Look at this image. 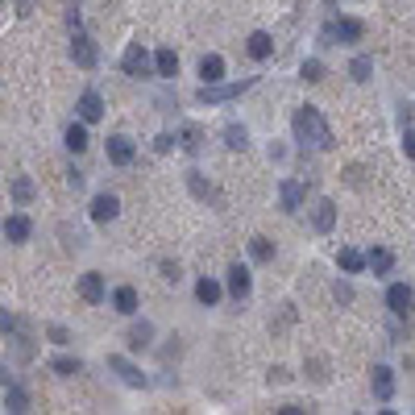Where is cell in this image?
<instances>
[{
	"label": "cell",
	"mask_w": 415,
	"mask_h": 415,
	"mask_svg": "<svg viewBox=\"0 0 415 415\" xmlns=\"http://www.w3.org/2000/svg\"><path fill=\"white\" fill-rule=\"evenodd\" d=\"M303 79H308V83H320V79H324V63H320V58H308V63H303Z\"/></svg>",
	"instance_id": "d6a6232c"
},
{
	"label": "cell",
	"mask_w": 415,
	"mask_h": 415,
	"mask_svg": "<svg viewBox=\"0 0 415 415\" xmlns=\"http://www.w3.org/2000/svg\"><path fill=\"white\" fill-rule=\"evenodd\" d=\"M249 258H253V262H270V258H274V245H270L266 237H253V241H249Z\"/></svg>",
	"instance_id": "83f0119b"
},
{
	"label": "cell",
	"mask_w": 415,
	"mask_h": 415,
	"mask_svg": "<svg viewBox=\"0 0 415 415\" xmlns=\"http://www.w3.org/2000/svg\"><path fill=\"white\" fill-rule=\"evenodd\" d=\"M50 341L54 345H67L71 337H67V328H58V324H50Z\"/></svg>",
	"instance_id": "8d00e7d4"
},
{
	"label": "cell",
	"mask_w": 415,
	"mask_h": 415,
	"mask_svg": "<svg viewBox=\"0 0 415 415\" xmlns=\"http://www.w3.org/2000/svg\"><path fill=\"white\" fill-rule=\"evenodd\" d=\"M108 369H117V374H121V378L129 382V387H146V374H142V369L133 366V362H125V357H117V353L108 357Z\"/></svg>",
	"instance_id": "30bf717a"
},
{
	"label": "cell",
	"mask_w": 415,
	"mask_h": 415,
	"mask_svg": "<svg viewBox=\"0 0 415 415\" xmlns=\"http://www.w3.org/2000/svg\"><path fill=\"white\" fill-rule=\"evenodd\" d=\"M67 149H71V154H83V149H88V121L67 125Z\"/></svg>",
	"instance_id": "ac0fdd59"
},
{
	"label": "cell",
	"mask_w": 415,
	"mask_h": 415,
	"mask_svg": "<svg viewBox=\"0 0 415 415\" xmlns=\"http://www.w3.org/2000/svg\"><path fill=\"white\" fill-rule=\"evenodd\" d=\"M295 142L299 146H312V149H332L337 142H332V129H328V121L320 117L312 104H303V108H295Z\"/></svg>",
	"instance_id": "6da1fadb"
},
{
	"label": "cell",
	"mask_w": 415,
	"mask_h": 415,
	"mask_svg": "<svg viewBox=\"0 0 415 415\" xmlns=\"http://www.w3.org/2000/svg\"><path fill=\"white\" fill-rule=\"evenodd\" d=\"M75 108H79V121H88V125L104 117V100H100V92H83Z\"/></svg>",
	"instance_id": "9c48e42d"
},
{
	"label": "cell",
	"mask_w": 415,
	"mask_h": 415,
	"mask_svg": "<svg viewBox=\"0 0 415 415\" xmlns=\"http://www.w3.org/2000/svg\"><path fill=\"white\" fill-rule=\"evenodd\" d=\"M196 299L204 303V308L220 303V283H216V278H199V283H196Z\"/></svg>",
	"instance_id": "603a6c76"
},
{
	"label": "cell",
	"mask_w": 415,
	"mask_h": 415,
	"mask_svg": "<svg viewBox=\"0 0 415 415\" xmlns=\"http://www.w3.org/2000/svg\"><path fill=\"white\" fill-rule=\"evenodd\" d=\"M54 374L75 378V374H83V362H79V357H54Z\"/></svg>",
	"instance_id": "f1b7e54d"
},
{
	"label": "cell",
	"mask_w": 415,
	"mask_h": 415,
	"mask_svg": "<svg viewBox=\"0 0 415 415\" xmlns=\"http://www.w3.org/2000/svg\"><path fill=\"white\" fill-rule=\"evenodd\" d=\"M253 83H258V79H241V83H204L196 100L208 104V108H212V104H228V100H237L241 92H249Z\"/></svg>",
	"instance_id": "7a4b0ae2"
},
{
	"label": "cell",
	"mask_w": 415,
	"mask_h": 415,
	"mask_svg": "<svg viewBox=\"0 0 415 415\" xmlns=\"http://www.w3.org/2000/svg\"><path fill=\"white\" fill-rule=\"evenodd\" d=\"M337 266H341L345 274H357V270L366 266V253H357V249H341V253H337Z\"/></svg>",
	"instance_id": "cb8c5ba5"
},
{
	"label": "cell",
	"mask_w": 415,
	"mask_h": 415,
	"mask_svg": "<svg viewBox=\"0 0 415 415\" xmlns=\"http://www.w3.org/2000/svg\"><path fill=\"white\" fill-rule=\"evenodd\" d=\"M332 224H337V204L332 199H320L316 204V233H332Z\"/></svg>",
	"instance_id": "d6986e66"
},
{
	"label": "cell",
	"mask_w": 415,
	"mask_h": 415,
	"mask_svg": "<svg viewBox=\"0 0 415 415\" xmlns=\"http://www.w3.org/2000/svg\"><path fill=\"white\" fill-rule=\"evenodd\" d=\"M249 291H253L249 270H245V266H233V270H228V295H233V299H245Z\"/></svg>",
	"instance_id": "5bb4252c"
},
{
	"label": "cell",
	"mask_w": 415,
	"mask_h": 415,
	"mask_svg": "<svg viewBox=\"0 0 415 415\" xmlns=\"http://www.w3.org/2000/svg\"><path fill=\"white\" fill-rule=\"evenodd\" d=\"M362 33H366V25L353 21V17H341V21L324 25V42H362Z\"/></svg>",
	"instance_id": "3957f363"
},
{
	"label": "cell",
	"mask_w": 415,
	"mask_h": 415,
	"mask_svg": "<svg viewBox=\"0 0 415 415\" xmlns=\"http://www.w3.org/2000/svg\"><path fill=\"white\" fill-rule=\"evenodd\" d=\"M29 233H33V224H29V216H21V212H17V216H9V220H4V237H9V241H13V245L29 241Z\"/></svg>",
	"instance_id": "7c38bea8"
},
{
	"label": "cell",
	"mask_w": 415,
	"mask_h": 415,
	"mask_svg": "<svg viewBox=\"0 0 415 415\" xmlns=\"http://www.w3.org/2000/svg\"><path fill=\"white\" fill-rule=\"evenodd\" d=\"M403 154L415 158V129H403Z\"/></svg>",
	"instance_id": "e575fe53"
},
{
	"label": "cell",
	"mask_w": 415,
	"mask_h": 415,
	"mask_svg": "<svg viewBox=\"0 0 415 415\" xmlns=\"http://www.w3.org/2000/svg\"><path fill=\"white\" fill-rule=\"evenodd\" d=\"M162 274H167L171 283H179V266H171V262H162Z\"/></svg>",
	"instance_id": "ab89813d"
},
{
	"label": "cell",
	"mask_w": 415,
	"mask_h": 415,
	"mask_svg": "<svg viewBox=\"0 0 415 415\" xmlns=\"http://www.w3.org/2000/svg\"><path fill=\"white\" fill-rule=\"evenodd\" d=\"M13 199H17V204H29V199H33V183H29V179H13Z\"/></svg>",
	"instance_id": "4dcf8cb0"
},
{
	"label": "cell",
	"mask_w": 415,
	"mask_h": 415,
	"mask_svg": "<svg viewBox=\"0 0 415 415\" xmlns=\"http://www.w3.org/2000/svg\"><path fill=\"white\" fill-rule=\"evenodd\" d=\"M13 328H17V316H13V312H4V308H0V332H13Z\"/></svg>",
	"instance_id": "d590c367"
},
{
	"label": "cell",
	"mask_w": 415,
	"mask_h": 415,
	"mask_svg": "<svg viewBox=\"0 0 415 415\" xmlns=\"http://www.w3.org/2000/svg\"><path fill=\"white\" fill-rule=\"evenodd\" d=\"M245 50H249V58H258V63H266L270 54H274V38L270 33H249V42H245Z\"/></svg>",
	"instance_id": "8fae6325"
},
{
	"label": "cell",
	"mask_w": 415,
	"mask_h": 415,
	"mask_svg": "<svg viewBox=\"0 0 415 415\" xmlns=\"http://www.w3.org/2000/svg\"><path fill=\"white\" fill-rule=\"evenodd\" d=\"M112 308H117L121 316H133V312H137V291H133V287H117V291H112Z\"/></svg>",
	"instance_id": "44dd1931"
},
{
	"label": "cell",
	"mask_w": 415,
	"mask_h": 415,
	"mask_svg": "<svg viewBox=\"0 0 415 415\" xmlns=\"http://www.w3.org/2000/svg\"><path fill=\"white\" fill-rule=\"evenodd\" d=\"M79 299L83 303H104V278L96 270L92 274H79Z\"/></svg>",
	"instance_id": "ba28073f"
},
{
	"label": "cell",
	"mask_w": 415,
	"mask_h": 415,
	"mask_svg": "<svg viewBox=\"0 0 415 415\" xmlns=\"http://www.w3.org/2000/svg\"><path fill=\"white\" fill-rule=\"evenodd\" d=\"M187 183H191V196H199V199H216V191H212V183H204V174H191Z\"/></svg>",
	"instance_id": "1f68e13d"
},
{
	"label": "cell",
	"mask_w": 415,
	"mask_h": 415,
	"mask_svg": "<svg viewBox=\"0 0 415 415\" xmlns=\"http://www.w3.org/2000/svg\"><path fill=\"white\" fill-rule=\"evenodd\" d=\"M149 337H154V328H149L146 320H142V324H133V328H129V349H146Z\"/></svg>",
	"instance_id": "4316f807"
},
{
	"label": "cell",
	"mask_w": 415,
	"mask_h": 415,
	"mask_svg": "<svg viewBox=\"0 0 415 415\" xmlns=\"http://www.w3.org/2000/svg\"><path fill=\"white\" fill-rule=\"evenodd\" d=\"M171 146H174V137H171V133H162V137L154 142V149H158V154H167V149H171Z\"/></svg>",
	"instance_id": "f35d334b"
},
{
	"label": "cell",
	"mask_w": 415,
	"mask_h": 415,
	"mask_svg": "<svg viewBox=\"0 0 415 415\" xmlns=\"http://www.w3.org/2000/svg\"><path fill=\"white\" fill-rule=\"evenodd\" d=\"M224 146H228V149H245V146H249V129L233 121L228 129H224Z\"/></svg>",
	"instance_id": "d4e9b609"
},
{
	"label": "cell",
	"mask_w": 415,
	"mask_h": 415,
	"mask_svg": "<svg viewBox=\"0 0 415 415\" xmlns=\"http://www.w3.org/2000/svg\"><path fill=\"white\" fill-rule=\"evenodd\" d=\"M0 382H4V387L13 382V374H9V369H4V366H0Z\"/></svg>",
	"instance_id": "60d3db41"
},
{
	"label": "cell",
	"mask_w": 415,
	"mask_h": 415,
	"mask_svg": "<svg viewBox=\"0 0 415 415\" xmlns=\"http://www.w3.org/2000/svg\"><path fill=\"white\" fill-rule=\"evenodd\" d=\"M117 212H121V204H117V196H96V199H92V220H100V224L117 220Z\"/></svg>",
	"instance_id": "9a60e30c"
},
{
	"label": "cell",
	"mask_w": 415,
	"mask_h": 415,
	"mask_svg": "<svg viewBox=\"0 0 415 415\" xmlns=\"http://www.w3.org/2000/svg\"><path fill=\"white\" fill-rule=\"evenodd\" d=\"M369 71H374V63H369L366 54H362V58H353V63H349V75H353V79H357V83H366V79H369Z\"/></svg>",
	"instance_id": "f546056e"
},
{
	"label": "cell",
	"mask_w": 415,
	"mask_h": 415,
	"mask_svg": "<svg viewBox=\"0 0 415 415\" xmlns=\"http://www.w3.org/2000/svg\"><path fill=\"white\" fill-rule=\"evenodd\" d=\"M4 407H9V411H13V415L29 411V394H25L21 387H13V382H9V394H4Z\"/></svg>",
	"instance_id": "484cf974"
},
{
	"label": "cell",
	"mask_w": 415,
	"mask_h": 415,
	"mask_svg": "<svg viewBox=\"0 0 415 415\" xmlns=\"http://www.w3.org/2000/svg\"><path fill=\"white\" fill-rule=\"evenodd\" d=\"M121 67H125V75H133V79H142V75H149V54L142 50V42H133V46L125 50Z\"/></svg>",
	"instance_id": "5b68a950"
},
{
	"label": "cell",
	"mask_w": 415,
	"mask_h": 415,
	"mask_svg": "<svg viewBox=\"0 0 415 415\" xmlns=\"http://www.w3.org/2000/svg\"><path fill=\"white\" fill-rule=\"evenodd\" d=\"M332 295H337L341 303H353V287H349V283H337V287H332Z\"/></svg>",
	"instance_id": "836d02e7"
},
{
	"label": "cell",
	"mask_w": 415,
	"mask_h": 415,
	"mask_svg": "<svg viewBox=\"0 0 415 415\" xmlns=\"http://www.w3.org/2000/svg\"><path fill=\"white\" fill-rule=\"evenodd\" d=\"M183 137H187V142H183V146H187V149H199V129H196V125H191V129H187Z\"/></svg>",
	"instance_id": "74e56055"
},
{
	"label": "cell",
	"mask_w": 415,
	"mask_h": 415,
	"mask_svg": "<svg viewBox=\"0 0 415 415\" xmlns=\"http://www.w3.org/2000/svg\"><path fill=\"white\" fill-rule=\"evenodd\" d=\"M133 154H137V149H133L129 137H121V133H117V137H108V162H112V167H129V162H133Z\"/></svg>",
	"instance_id": "52a82bcc"
},
{
	"label": "cell",
	"mask_w": 415,
	"mask_h": 415,
	"mask_svg": "<svg viewBox=\"0 0 415 415\" xmlns=\"http://www.w3.org/2000/svg\"><path fill=\"white\" fill-rule=\"evenodd\" d=\"M366 266L374 270V274H391V270H394V253H391V249H369Z\"/></svg>",
	"instance_id": "ffe728a7"
},
{
	"label": "cell",
	"mask_w": 415,
	"mask_h": 415,
	"mask_svg": "<svg viewBox=\"0 0 415 415\" xmlns=\"http://www.w3.org/2000/svg\"><path fill=\"white\" fill-rule=\"evenodd\" d=\"M199 75H204V83H220L224 79V58L220 54H204L199 58Z\"/></svg>",
	"instance_id": "e0dca14e"
},
{
	"label": "cell",
	"mask_w": 415,
	"mask_h": 415,
	"mask_svg": "<svg viewBox=\"0 0 415 415\" xmlns=\"http://www.w3.org/2000/svg\"><path fill=\"white\" fill-rule=\"evenodd\" d=\"M278 191H283V212H299V204H303V187H299L295 179H287Z\"/></svg>",
	"instance_id": "7402d4cb"
},
{
	"label": "cell",
	"mask_w": 415,
	"mask_h": 415,
	"mask_svg": "<svg viewBox=\"0 0 415 415\" xmlns=\"http://www.w3.org/2000/svg\"><path fill=\"white\" fill-rule=\"evenodd\" d=\"M71 58H75V67L92 71V67L100 63V46L88 38V33H75V38H71Z\"/></svg>",
	"instance_id": "277c9868"
},
{
	"label": "cell",
	"mask_w": 415,
	"mask_h": 415,
	"mask_svg": "<svg viewBox=\"0 0 415 415\" xmlns=\"http://www.w3.org/2000/svg\"><path fill=\"white\" fill-rule=\"evenodd\" d=\"M411 303H415V295L407 283H394L391 291H387V308H391L394 316H411Z\"/></svg>",
	"instance_id": "8992f818"
},
{
	"label": "cell",
	"mask_w": 415,
	"mask_h": 415,
	"mask_svg": "<svg viewBox=\"0 0 415 415\" xmlns=\"http://www.w3.org/2000/svg\"><path fill=\"white\" fill-rule=\"evenodd\" d=\"M154 71L162 75V79H174V75H179V54H174L171 46H162L154 54Z\"/></svg>",
	"instance_id": "2e32d148"
},
{
	"label": "cell",
	"mask_w": 415,
	"mask_h": 415,
	"mask_svg": "<svg viewBox=\"0 0 415 415\" xmlns=\"http://www.w3.org/2000/svg\"><path fill=\"white\" fill-rule=\"evenodd\" d=\"M369 382H374V394H378L382 403H391V394H394V374H391V369H387V366H374Z\"/></svg>",
	"instance_id": "4fadbf2b"
}]
</instances>
